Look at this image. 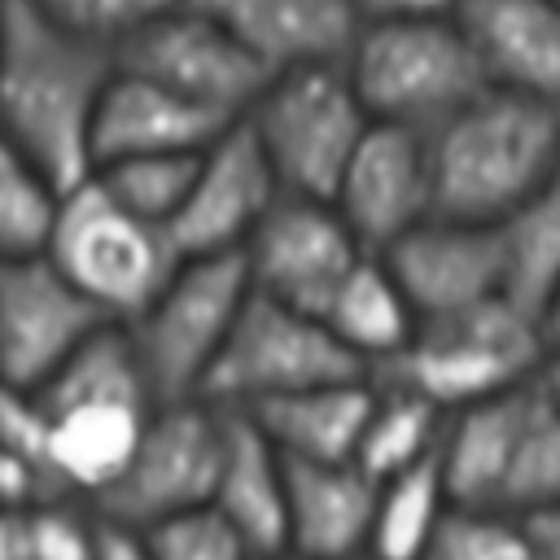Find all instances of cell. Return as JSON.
I'll return each mask as SVG.
<instances>
[{"instance_id":"cell-13","label":"cell","mask_w":560,"mask_h":560,"mask_svg":"<svg viewBox=\"0 0 560 560\" xmlns=\"http://www.w3.org/2000/svg\"><path fill=\"white\" fill-rule=\"evenodd\" d=\"M363 254L368 245L350 232V223L328 197L280 192L254 228V236L245 241L241 262L249 271L254 293L319 315L332 289Z\"/></svg>"},{"instance_id":"cell-2","label":"cell","mask_w":560,"mask_h":560,"mask_svg":"<svg viewBox=\"0 0 560 560\" xmlns=\"http://www.w3.org/2000/svg\"><path fill=\"white\" fill-rule=\"evenodd\" d=\"M429 136L433 214L499 223L560 179V105L486 88Z\"/></svg>"},{"instance_id":"cell-42","label":"cell","mask_w":560,"mask_h":560,"mask_svg":"<svg viewBox=\"0 0 560 560\" xmlns=\"http://www.w3.org/2000/svg\"><path fill=\"white\" fill-rule=\"evenodd\" d=\"M254 560H311V556H302V551H293V547H267V551H258Z\"/></svg>"},{"instance_id":"cell-35","label":"cell","mask_w":560,"mask_h":560,"mask_svg":"<svg viewBox=\"0 0 560 560\" xmlns=\"http://www.w3.org/2000/svg\"><path fill=\"white\" fill-rule=\"evenodd\" d=\"M44 494H57L52 481L22 455L13 451L4 438H0V503H35Z\"/></svg>"},{"instance_id":"cell-27","label":"cell","mask_w":560,"mask_h":560,"mask_svg":"<svg viewBox=\"0 0 560 560\" xmlns=\"http://www.w3.org/2000/svg\"><path fill=\"white\" fill-rule=\"evenodd\" d=\"M451 503L455 499H451L438 455L424 464H411L394 477H381L376 508H372L368 560H420Z\"/></svg>"},{"instance_id":"cell-7","label":"cell","mask_w":560,"mask_h":560,"mask_svg":"<svg viewBox=\"0 0 560 560\" xmlns=\"http://www.w3.org/2000/svg\"><path fill=\"white\" fill-rule=\"evenodd\" d=\"M542 354L547 350L538 319L512 306L508 298H490L455 315L420 319L407 350L376 376L402 381L442 411H455L534 381Z\"/></svg>"},{"instance_id":"cell-11","label":"cell","mask_w":560,"mask_h":560,"mask_svg":"<svg viewBox=\"0 0 560 560\" xmlns=\"http://www.w3.org/2000/svg\"><path fill=\"white\" fill-rule=\"evenodd\" d=\"M118 66L140 70L210 109H223L241 118L262 83L271 79L267 66L201 4V0H175L149 22H140L131 35L118 39Z\"/></svg>"},{"instance_id":"cell-37","label":"cell","mask_w":560,"mask_h":560,"mask_svg":"<svg viewBox=\"0 0 560 560\" xmlns=\"http://www.w3.org/2000/svg\"><path fill=\"white\" fill-rule=\"evenodd\" d=\"M0 560H31V503H0Z\"/></svg>"},{"instance_id":"cell-21","label":"cell","mask_w":560,"mask_h":560,"mask_svg":"<svg viewBox=\"0 0 560 560\" xmlns=\"http://www.w3.org/2000/svg\"><path fill=\"white\" fill-rule=\"evenodd\" d=\"M534 381L446 411L442 442H438V464H442V477L451 486V499H459V503H499V490H503V477H508V464H512V451H516V438H521V420H525Z\"/></svg>"},{"instance_id":"cell-6","label":"cell","mask_w":560,"mask_h":560,"mask_svg":"<svg viewBox=\"0 0 560 560\" xmlns=\"http://www.w3.org/2000/svg\"><path fill=\"white\" fill-rule=\"evenodd\" d=\"M249 289L254 284L241 254L179 258L162 289L131 319H122L158 402L201 398V385L228 346Z\"/></svg>"},{"instance_id":"cell-41","label":"cell","mask_w":560,"mask_h":560,"mask_svg":"<svg viewBox=\"0 0 560 560\" xmlns=\"http://www.w3.org/2000/svg\"><path fill=\"white\" fill-rule=\"evenodd\" d=\"M538 381H542V389L560 402V354H542V368H538Z\"/></svg>"},{"instance_id":"cell-17","label":"cell","mask_w":560,"mask_h":560,"mask_svg":"<svg viewBox=\"0 0 560 560\" xmlns=\"http://www.w3.org/2000/svg\"><path fill=\"white\" fill-rule=\"evenodd\" d=\"M232 122H236L232 114L210 109L140 70L118 66L101 96L92 166L127 153H201Z\"/></svg>"},{"instance_id":"cell-40","label":"cell","mask_w":560,"mask_h":560,"mask_svg":"<svg viewBox=\"0 0 560 560\" xmlns=\"http://www.w3.org/2000/svg\"><path fill=\"white\" fill-rule=\"evenodd\" d=\"M538 332H542V350L560 354V284H556V293L547 298V306L538 315Z\"/></svg>"},{"instance_id":"cell-20","label":"cell","mask_w":560,"mask_h":560,"mask_svg":"<svg viewBox=\"0 0 560 560\" xmlns=\"http://www.w3.org/2000/svg\"><path fill=\"white\" fill-rule=\"evenodd\" d=\"M267 74L319 61H346L363 18L354 0H201Z\"/></svg>"},{"instance_id":"cell-26","label":"cell","mask_w":560,"mask_h":560,"mask_svg":"<svg viewBox=\"0 0 560 560\" xmlns=\"http://www.w3.org/2000/svg\"><path fill=\"white\" fill-rule=\"evenodd\" d=\"M442 424H446V411L438 402H429L424 394H416L402 381L376 376L372 407H368V420H363V438H359L354 459L376 481L381 477H394V472H402V468L424 464V459L438 455Z\"/></svg>"},{"instance_id":"cell-39","label":"cell","mask_w":560,"mask_h":560,"mask_svg":"<svg viewBox=\"0 0 560 560\" xmlns=\"http://www.w3.org/2000/svg\"><path fill=\"white\" fill-rule=\"evenodd\" d=\"M525 529H529V556L534 560H560V508L525 516Z\"/></svg>"},{"instance_id":"cell-14","label":"cell","mask_w":560,"mask_h":560,"mask_svg":"<svg viewBox=\"0 0 560 560\" xmlns=\"http://www.w3.org/2000/svg\"><path fill=\"white\" fill-rule=\"evenodd\" d=\"M280 192L284 188H280L276 171L267 166L258 140L236 118L197 158L192 188L171 223V241H175L179 258L241 254Z\"/></svg>"},{"instance_id":"cell-15","label":"cell","mask_w":560,"mask_h":560,"mask_svg":"<svg viewBox=\"0 0 560 560\" xmlns=\"http://www.w3.org/2000/svg\"><path fill=\"white\" fill-rule=\"evenodd\" d=\"M328 201L368 249L394 245L433 214L429 136L398 122H372Z\"/></svg>"},{"instance_id":"cell-1","label":"cell","mask_w":560,"mask_h":560,"mask_svg":"<svg viewBox=\"0 0 560 560\" xmlns=\"http://www.w3.org/2000/svg\"><path fill=\"white\" fill-rule=\"evenodd\" d=\"M118 52L26 0H0V127L61 184L92 175V136Z\"/></svg>"},{"instance_id":"cell-8","label":"cell","mask_w":560,"mask_h":560,"mask_svg":"<svg viewBox=\"0 0 560 560\" xmlns=\"http://www.w3.org/2000/svg\"><path fill=\"white\" fill-rule=\"evenodd\" d=\"M44 249L118 324L131 319L179 262L171 232L118 206L92 175L61 192Z\"/></svg>"},{"instance_id":"cell-33","label":"cell","mask_w":560,"mask_h":560,"mask_svg":"<svg viewBox=\"0 0 560 560\" xmlns=\"http://www.w3.org/2000/svg\"><path fill=\"white\" fill-rule=\"evenodd\" d=\"M96 508L74 494H44L31 503V560H92Z\"/></svg>"},{"instance_id":"cell-25","label":"cell","mask_w":560,"mask_h":560,"mask_svg":"<svg viewBox=\"0 0 560 560\" xmlns=\"http://www.w3.org/2000/svg\"><path fill=\"white\" fill-rule=\"evenodd\" d=\"M490 228L499 249V293L538 319L560 284V179Z\"/></svg>"},{"instance_id":"cell-23","label":"cell","mask_w":560,"mask_h":560,"mask_svg":"<svg viewBox=\"0 0 560 560\" xmlns=\"http://www.w3.org/2000/svg\"><path fill=\"white\" fill-rule=\"evenodd\" d=\"M284 490H289V459L245 411H228L210 503L258 551H267L284 542Z\"/></svg>"},{"instance_id":"cell-38","label":"cell","mask_w":560,"mask_h":560,"mask_svg":"<svg viewBox=\"0 0 560 560\" xmlns=\"http://www.w3.org/2000/svg\"><path fill=\"white\" fill-rule=\"evenodd\" d=\"M363 22H385V18H438L455 13V0H354Z\"/></svg>"},{"instance_id":"cell-4","label":"cell","mask_w":560,"mask_h":560,"mask_svg":"<svg viewBox=\"0 0 560 560\" xmlns=\"http://www.w3.org/2000/svg\"><path fill=\"white\" fill-rule=\"evenodd\" d=\"M346 74L376 122L433 131L477 92L490 88L455 13L363 22Z\"/></svg>"},{"instance_id":"cell-43","label":"cell","mask_w":560,"mask_h":560,"mask_svg":"<svg viewBox=\"0 0 560 560\" xmlns=\"http://www.w3.org/2000/svg\"><path fill=\"white\" fill-rule=\"evenodd\" d=\"M363 560H368V556H363Z\"/></svg>"},{"instance_id":"cell-19","label":"cell","mask_w":560,"mask_h":560,"mask_svg":"<svg viewBox=\"0 0 560 560\" xmlns=\"http://www.w3.org/2000/svg\"><path fill=\"white\" fill-rule=\"evenodd\" d=\"M486 79L560 105V0H455Z\"/></svg>"},{"instance_id":"cell-29","label":"cell","mask_w":560,"mask_h":560,"mask_svg":"<svg viewBox=\"0 0 560 560\" xmlns=\"http://www.w3.org/2000/svg\"><path fill=\"white\" fill-rule=\"evenodd\" d=\"M61 192L66 188L0 127V258L48 245Z\"/></svg>"},{"instance_id":"cell-3","label":"cell","mask_w":560,"mask_h":560,"mask_svg":"<svg viewBox=\"0 0 560 560\" xmlns=\"http://www.w3.org/2000/svg\"><path fill=\"white\" fill-rule=\"evenodd\" d=\"M48 407V472L61 494L96 503L127 468L158 394L122 324L101 328L39 389Z\"/></svg>"},{"instance_id":"cell-18","label":"cell","mask_w":560,"mask_h":560,"mask_svg":"<svg viewBox=\"0 0 560 560\" xmlns=\"http://www.w3.org/2000/svg\"><path fill=\"white\" fill-rule=\"evenodd\" d=\"M376 477L359 459H289L284 542L311 560H363Z\"/></svg>"},{"instance_id":"cell-10","label":"cell","mask_w":560,"mask_h":560,"mask_svg":"<svg viewBox=\"0 0 560 560\" xmlns=\"http://www.w3.org/2000/svg\"><path fill=\"white\" fill-rule=\"evenodd\" d=\"M228 411L210 398H166L153 407L122 477L92 503L105 516L153 525L201 508L214 494Z\"/></svg>"},{"instance_id":"cell-36","label":"cell","mask_w":560,"mask_h":560,"mask_svg":"<svg viewBox=\"0 0 560 560\" xmlns=\"http://www.w3.org/2000/svg\"><path fill=\"white\" fill-rule=\"evenodd\" d=\"M92 560H153L144 525L96 512V551H92Z\"/></svg>"},{"instance_id":"cell-31","label":"cell","mask_w":560,"mask_h":560,"mask_svg":"<svg viewBox=\"0 0 560 560\" xmlns=\"http://www.w3.org/2000/svg\"><path fill=\"white\" fill-rule=\"evenodd\" d=\"M420 560H534L525 516L499 503H451Z\"/></svg>"},{"instance_id":"cell-22","label":"cell","mask_w":560,"mask_h":560,"mask_svg":"<svg viewBox=\"0 0 560 560\" xmlns=\"http://www.w3.org/2000/svg\"><path fill=\"white\" fill-rule=\"evenodd\" d=\"M376 376H346L306 385L298 394L271 398L254 411H245L284 459H354L363 420L372 407Z\"/></svg>"},{"instance_id":"cell-9","label":"cell","mask_w":560,"mask_h":560,"mask_svg":"<svg viewBox=\"0 0 560 560\" xmlns=\"http://www.w3.org/2000/svg\"><path fill=\"white\" fill-rule=\"evenodd\" d=\"M346 376H372V372L332 337L324 315L249 289V302L228 346L219 350L201 385V398H210L223 411H254L271 398Z\"/></svg>"},{"instance_id":"cell-5","label":"cell","mask_w":560,"mask_h":560,"mask_svg":"<svg viewBox=\"0 0 560 560\" xmlns=\"http://www.w3.org/2000/svg\"><path fill=\"white\" fill-rule=\"evenodd\" d=\"M284 192L332 197L346 162L376 122L354 92L346 61L276 70L241 114Z\"/></svg>"},{"instance_id":"cell-32","label":"cell","mask_w":560,"mask_h":560,"mask_svg":"<svg viewBox=\"0 0 560 560\" xmlns=\"http://www.w3.org/2000/svg\"><path fill=\"white\" fill-rule=\"evenodd\" d=\"M144 534H149L153 560H254L258 556V547L214 503L153 521L144 525Z\"/></svg>"},{"instance_id":"cell-34","label":"cell","mask_w":560,"mask_h":560,"mask_svg":"<svg viewBox=\"0 0 560 560\" xmlns=\"http://www.w3.org/2000/svg\"><path fill=\"white\" fill-rule=\"evenodd\" d=\"M26 4H35L39 13L118 48L122 35H131L140 22H149L153 13H162L175 0H26Z\"/></svg>"},{"instance_id":"cell-30","label":"cell","mask_w":560,"mask_h":560,"mask_svg":"<svg viewBox=\"0 0 560 560\" xmlns=\"http://www.w3.org/2000/svg\"><path fill=\"white\" fill-rule=\"evenodd\" d=\"M197 158L201 153H127V158H109L92 166V179L131 214L158 223L171 232L192 175H197Z\"/></svg>"},{"instance_id":"cell-16","label":"cell","mask_w":560,"mask_h":560,"mask_svg":"<svg viewBox=\"0 0 560 560\" xmlns=\"http://www.w3.org/2000/svg\"><path fill=\"white\" fill-rule=\"evenodd\" d=\"M420 319L455 315L499 293V249L490 223L429 214L394 245L376 249Z\"/></svg>"},{"instance_id":"cell-24","label":"cell","mask_w":560,"mask_h":560,"mask_svg":"<svg viewBox=\"0 0 560 560\" xmlns=\"http://www.w3.org/2000/svg\"><path fill=\"white\" fill-rule=\"evenodd\" d=\"M324 324L332 328V337L376 376L381 368H389L407 341L420 328V315L411 306V298L402 293V284L394 280V271L385 267V258L376 249H368L346 280L332 289V298L324 302Z\"/></svg>"},{"instance_id":"cell-12","label":"cell","mask_w":560,"mask_h":560,"mask_svg":"<svg viewBox=\"0 0 560 560\" xmlns=\"http://www.w3.org/2000/svg\"><path fill=\"white\" fill-rule=\"evenodd\" d=\"M109 319L48 249L0 258V376L44 389L74 350H83Z\"/></svg>"},{"instance_id":"cell-28","label":"cell","mask_w":560,"mask_h":560,"mask_svg":"<svg viewBox=\"0 0 560 560\" xmlns=\"http://www.w3.org/2000/svg\"><path fill=\"white\" fill-rule=\"evenodd\" d=\"M499 508L516 516L560 508V402L542 389V381H534L521 438L499 490Z\"/></svg>"}]
</instances>
